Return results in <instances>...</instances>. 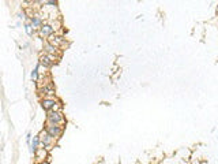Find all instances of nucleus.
<instances>
[{"label":"nucleus","mask_w":218,"mask_h":164,"mask_svg":"<svg viewBox=\"0 0 218 164\" xmlns=\"http://www.w3.org/2000/svg\"><path fill=\"white\" fill-rule=\"evenodd\" d=\"M48 123H53V125H64L66 119L62 111H48V116H46Z\"/></svg>","instance_id":"obj_1"},{"label":"nucleus","mask_w":218,"mask_h":164,"mask_svg":"<svg viewBox=\"0 0 218 164\" xmlns=\"http://www.w3.org/2000/svg\"><path fill=\"white\" fill-rule=\"evenodd\" d=\"M40 141H41V145H42L44 148H46V149H50V146L55 144V138H53L46 130H44V131L40 133Z\"/></svg>","instance_id":"obj_2"},{"label":"nucleus","mask_w":218,"mask_h":164,"mask_svg":"<svg viewBox=\"0 0 218 164\" xmlns=\"http://www.w3.org/2000/svg\"><path fill=\"white\" fill-rule=\"evenodd\" d=\"M45 130L49 133L50 135L53 137V138L56 139L59 138L60 135L63 134V127L60 125H53V123H46V127H45Z\"/></svg>","instance_id":"obj_3"},{"label":"nucleus","mask_w":218,"mask_h":164,"mask_svg":"<svg viewBox=\"0 0 218 164\" xmlns=\"http://www.w3.org/2000/svg\"><path fill=\"white\" fill-rule=\"evenodd\" d=\"M38 92H40V95H42L44 97H53V96H55V86H53L52 82H49V83L41 86V88L38 89Z\"/></svg>","instance_id":"obj_4"},{"label":"nucleus","mask_w":218,"mask_h":164,"mask_svg":"<svg viewBox=\"0 0 218 164\" xmlns=\"http://www.w3.org/2000/svg\"><path fill=\"white\" fill-rule=\"evenodd\" d=\"M56 104H57V101L55 97H44L42 100H41V107L45 111H52Z\"/></svg>","instance_id":"obj_5"},{"label":"nucleus","mask_w":218,"mask_h":164,"mask_svg":"<svg viewBox=\"0 0 218 164\" xmlns=\"http://www.w3.org/2000/svg\"><path fill=\"white\" fill-rule=\"evenodd\" d=\"M55 30H56V27H53V25H49V23H44V25L38 29L41 37H49V36H52V34L55 33Z\"/></svg>","instance_id":"obj_6"},{"label":"nucleus","mask_w":218,"mask_h":164,"mask_svg":"<svg viewBox=\"0 0 218 164\" xmlns=\"http://www.w3.org/2000/svg\"><path fill=\"white\" fill-rule=\"evenodd\" d=\"M48 43L52 45H55L56 48H63L64 45H66V38L62 37V36H49L48 38Z\"/></svg>","instance_id":"obj_7"},{"label":"nucleus","mask_w":218,"mask_h":164,"mask_svg":"<svg viewBox=\"0 0 218 164\" xmlns=\"http://www.w3.org/2000/svg\"><path fill=\"white\" fill-rule=\"evenodd\" d=\"M38 62H40V63H41V66H44L45 69H50V67L55 64V62L50 59L48 53H44V55H41V56H40V59H38Z\"/></svg>","instance_id":"obj_8"},{"label":"nucleus","mask_w":218,"mask_h":164,"mask_svg":"<svg viewBox=\"0 0 218 164\" xmlns=\"http://www.w3.org/2000/svg\"><path fill=\"white\" fill-rule=\"evenodd\" d=\"M44 51H45V53H48V55H55V56H59V55H60V53H59V48H56L55 45L49 44V43H45Z\"/></svg>","instance_id":"obj_9"},{"label":"nucleus","mask_w":218,"mask_h":164,"mask_svg":"<svg viewBox=\"0 0 218 164\" xmlns=\"http://www.w3.org/2000/svg\"><path fill=\"white\" fill-rule=\"evenodd\" d=\"M29 22L31 23V26H33L34 29H40V27L44 25V23H42V18H41L40 15H31Z\"/></svg>","instance_id":"obj_10"},{"label":"nucleus","mask_w":218,"mask_h":164,"mask_svg":"<svg viewBox=\"0 0 218 164\" xmlns=\"http://www.w3.org/2000/svg\"><path fill=\"white\" fill-rule=\"evenodd\" d=\"M34 155H36V159H37L38 161H45V159H46V156H48V149L42 146V148H40Z\"/></svg>","instance_id":"obj_11"},{"label":"nucleus","mask_w":218,"mask_h":164,"mask_svg":"<svg viewBox=\"0 0 218 164\" xmlns=\"http://www.w3.org/2000/svg\"><path fill=\"white\" fill-rule=\"evenodd\" d=\"M40 144H41V141H40V135L34 137V138H33V142L30 144V153H31V155H34V153L40 149V148H38V145H40Z\"/></svg>","instance_id":"obj_12"},{"label":"nucleus","mask_w":218,"mask_h":164,"mask_svg":"<svg viewBox=\"0 0 218 164\" xmlns=\"http://www.w3.org/2000/svg\"><path fill=\"white\" fill-rule=\"evenodd\" d=\"M40 66H41V63L40 62H37V64H36V67L33 69V71H31V79H33V82H37L38 81V69H40Z\"/></svg>","instance_id":"obj_13"},{"label":"nucleus","mask_w":218,"mask_h":164,"mask_svg":"<svg viewBox=\"0 0 218 164\" xmlns=\"http://www.w3.org/2000/svg\"><path fill=\"white\" fill-rule=\"evenodd\" d=\"M25 32L27 36H33V33H34V27L31 26L30 22H26L25 23Z\"/></svg>","instance_id":"obj_14"},{"label":"nucleus","mask_w":218,"mask_h":164,"mask_svg":"<svg viewBox=\"0 0 218 164\" xmlns=\"http://www.w3.org/2000/svg\"><path fill=\"white\" fill-rule=\"evenodd\" d=\"M45 4H46V6H50V7H56L57 6V0H46Z\"/></svg>","instance_id":"obj_15"},{"label":"nucleus","mask_w":218,"mask_h":164,"mask_svg":"<svg viewBox=\"0 0 218 164\" xmlns=\"http://www.w3.org/2000/svg\"><path fill=\"white\" fill-rule=\"evenodd\" d=\"M26 144L30 146V144H31V133H27V134H26Z\"/></svg>","instance_id":"obj_16"},{"label":"nucleus","mask_w":218,"mask_h":164,"mask_svg":"<svg viewBox=\"0 0 218 164\" xmlns=\"http://www.w3.org/2000/svg\"><path fill=\"white\" fill-rule=\"evenodd\" d=\"M40 164H49V163H48V161H41Z\"/></svg>","instance_id":"obj_17"}]
</instances>
